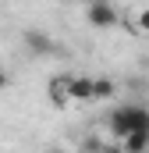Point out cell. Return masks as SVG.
Returning <instances> with one entry per match:
<instances>
[{
	"label": "cell",
	"instance_id": "cell-5",
	"mask_svg": "<svg viewBox=\"0 0 149 153\" xmlns=\"http://www.w3.org/2000/svg\"><path fill=\"white\" fill-rule=\"evenodd\" d=\"M50 100H53V107H68L71 100H68V75H53L50 78Z\"/></svg>",
	"mask_w": 149,
	"mask_h": 153
},
{
	"label": "cell",
	"instance_id": "cell-8",
	"mask_svg": "<svg viewBox=\"0 0 149 153\" xmlns=\"http://www.w3.org/2000/svg\"><path fill=\"white\" fill-rule=\"evenodd\" d=\"M135 25H139L142 32H149V7H142V11H139V18H135Z\"/></svg>",
	"mask_w": 149,
	"mask_h": 153
},
{
	"label": "cell",
	"instance_id": "cell-6",
	"mask_svg": "<svg viewBox=\"0 0 149 153\" xmlns=\"http://www.w3.org/2000/svg\"><path fill=\"white\" fill-rule=\"evenodd\" d=\"M121 143H124V153H146L149 150V132H131Z\"/></svg>",
	"mask_w": 149,
	"mask_h": 153
},
{
	"label": "cell",
	"instance_id": "cell-3",
	"mask_svg": "<svg viewBox=\"0 0 149 153\" xmlns=\"http://www.w3.org/2000/svg\"><path fill=\"white\" fill-rule=\"evenodd\" d=\"M21 43L29 46L32 57H46V53H53V39L46 36L43 29H25V32H21Z\"/></svg>",
	"mask_w": 149,
	"mask_h": 153
},
{
	"label": "cell",
	"instance_id": "cell-9",
	"mask_svg": "<svg viewBox=\"0 0 149 153\" xmlns=\"http://www.w3.org/2000/svg\"><path fill=\"white\" fill-rule=\"evenodd\" d=\"M7 85H11V75H7V71L0 68V89H7Z\"/></svg>",
	"mask_w": 149,
	"mask_h": 153
},
{
	"label": "cell",
	"instance_id": "cell-1",
	"mask_svg": "<svg viewBox=\"0 0 149 153\" xmlns=\"http://www.w3.org/2000/svg\"><path fill=\"white\" fill-rule=\"evenodd\" d=\"M110 132L117 139L131 135V132H149V111L142 103H124L110 114Z\"/></svg>",
	"mask_w": 149,
	"mask_h": 153
},
{
	"label": "cell",
	"instance_id": "cell-7",
	"mask_svg": "<svg viewBox=\"0 0 149 153\" xmlns=\"http://www.w3.org/2000/svg\"><path fill=\"white\" fill-rule=\"evenodd\" d=\"M114 89V78H92V100H110Z\"/></svg>",
	"mask_w": 149,
	"mask_h": 153
},
{
	"label": "cell",
	"instance_id": "cell-4",
	"mask_svg": "<svg viewBox=\"0 0 149 153\" xmlns=\"http://www.w3.org/2000/svg\"><path fill=\"white\" fill-rule=\"evenodd\" d=\"M68 100L71 103L92 100V78L89 75H68Z\"/></svg>",
	"mask_w": 149,
	"mask_h": 153
},
{
	"label": "cell",
	"instance_id": "cell-2",
	"mask_svg": "<svg viewBox=\"0 0 149 153\" xmlns=\"http://www.w3.org/2000/svg\"><path fill=\"white\" fill-rule=\"evenodd\" d=\"M85 22H89L92 29H117L121 11L114 7L110 0H96V4H89V7H85Z\"/></svg>",
	"mask_w": 149,
	"mask_h": 153
}]
</instances>
